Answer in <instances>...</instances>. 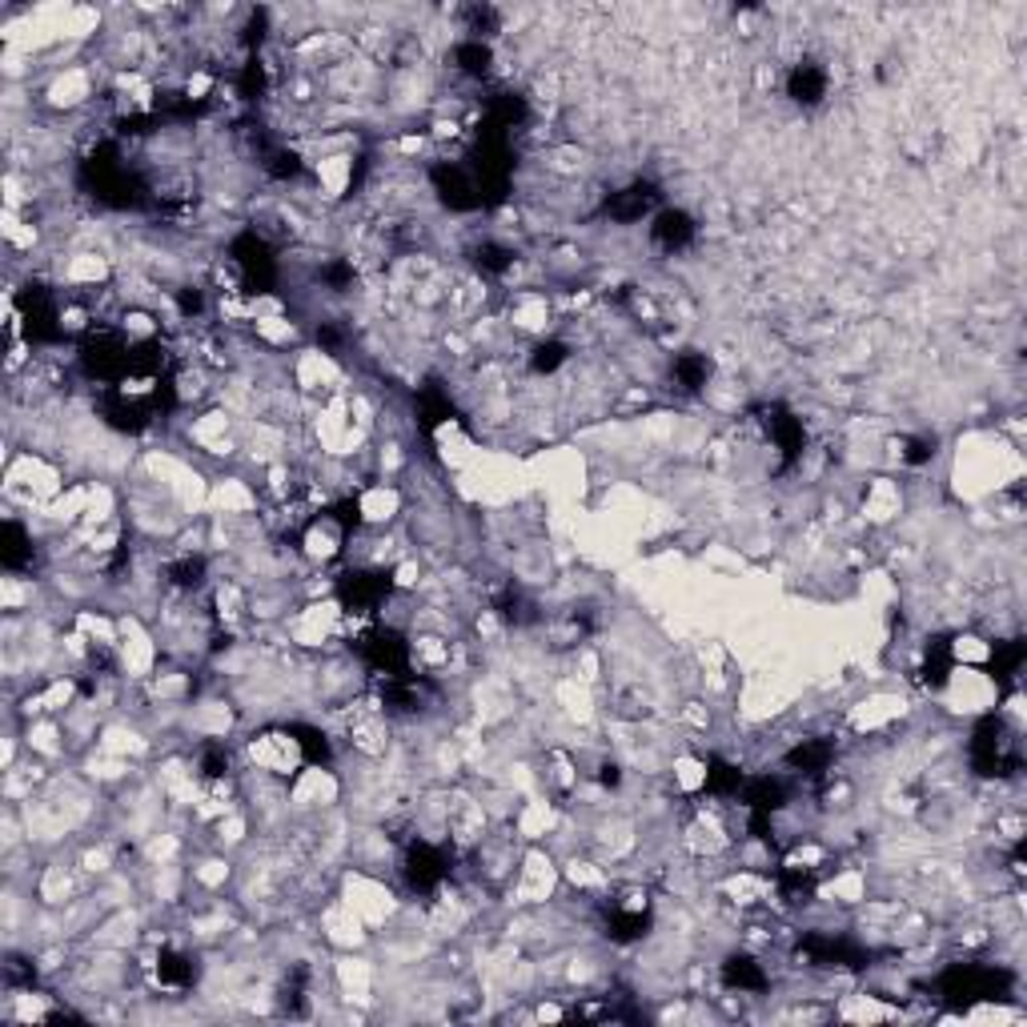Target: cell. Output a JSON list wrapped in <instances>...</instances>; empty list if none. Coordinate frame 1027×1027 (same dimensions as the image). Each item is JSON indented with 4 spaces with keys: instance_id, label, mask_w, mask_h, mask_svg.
Here are the masks:
<instances>
[{
    "instance_id": "obj_1",
    "label": "cell",
    "mask_w": 1027,
    "mask_h": 1027,
    "mask_svg": "<svg viewBox=\"0 0 1027 1027\" xmlns=\"http://www.w3.org/2000/svg\"><path fill=\"white\" fill-rule=\"evenodd\" d=\"M787 97L795 100L799 109H819V105L831 97V73L819 65V61L803 56V61H795L791 73H787Z\"/></svg>"
},
{
    "instance_id": "obj_4",
    "label": "cell",
    "mask_w": 1027,
    "mask_h": 1027,
    "mask_svg": "<svg viewBox=\"0 0 1027 1027\" xmlns=\"http://www.w3.org/2000/svg\"><path fill=\"white\" fill-rule=\"evenodd\" d=\"M671 382L683 389V394H703V389L710 386V357L698 354V350H683V354H674Z\"/></svg>"
},
{
    "instance_id": "obj_5",
    "label": "cell",
    "mask_w": 1027,
    "mask_h": 1027,
    "mask_svg": "<svg viewBox=\"0 0 1027 1027\" xmlns=\"http://www.w3.org/2000/svg\"><path fill=\"white\" fill-rule=\"evenodd\" d=\"M453 73H462V77L470 81H482L490 73V65H494V49L486 45V41H458L453 45Z\"/></svg>"
},
{
    "instance_id": "obj_2",
    "label": "cell",
    "mask_w": 1027,
    "mask_h": 1027,
    "mask_svg": "<svg viewBox=\"0 0 1027 1027\" xmlns=\"http://www.w3.org/2000/svg\"><path fill=\"white\" fill-rule=\"evenodd\" d=\"M698 225L686 210H659L651 217V245L663 254H683L686 245H695Z\"/></svg>"
},
{
    "instance_id": "obj_6",
    "label": "cell",
    "mask_w": 1027,
    "mask_h": 1027,
    "mask_svg": "<svg viewBox=\"0 0 1027 1027\" xmlns=\"http://www.w3.org/2000/svg\"><path fill=\"white\" fill-rule=\"evenodd\" d=\"M566 362H570V345H566L563 338H542V342L534 345V354H531V370L538 377L542 374H546V377L558 374Z\"/></svg>"
},
{
    "instance_id": "obj_3",
    "label": "cell",
    "mask_w": 1027,
    "mask_h": 1027,
    "mask_svg": "<svg viewBox=\"0 0 1027 1027\" xmlns=\"http://www.w3.org/2000/svg\"><path fill=\"white\" fill-rule=\"evenodd\" d=\"M723 983L739 995H759V992H767L771 975H767V967H762L755 955L739 951V955H727V960H723Z\"/></svg>"
}]
</instances>
